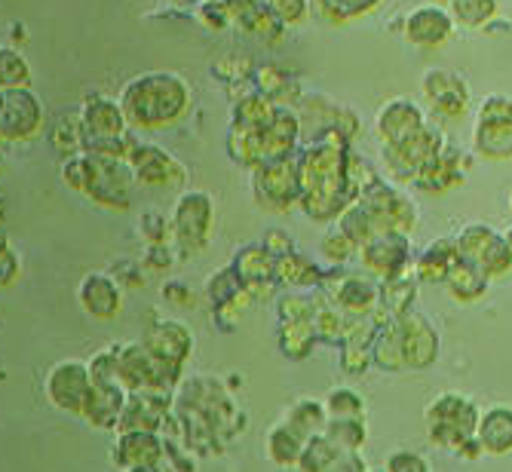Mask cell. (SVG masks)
I'll list each match as a JSON object with an SVG mask.
<instances>
[{
	"instance_id": "cell-1",
	"label": "cell",
	"mask_w": 512,
	"mask_h": 472,
	"mask_svg": "<svg viewBox=\"0 0 512 472\" xmlns=\"http://www.w3.org/2000/svg\"><path fill=\"white\" fill-rule=\"evenodd\" d=\"M378 129L387 138V145H402L417 132H424V114L408 99H393L378 114Z\"/></svg>"
},
{
	"instance_id": "cell-2",
	"label": "cell",
	"mask_w": 512,
	"mask_h": 472,
	"mask_svg": "<svg viewBox=\"0 0 512 472\" xmlns=\"http://www.w3.org/2000/svg\"><path fill=\"white\" fill-rule=\"evenodd\" d=\"M454 34V19L439 7H417L405 19V37L414 46H439Z\"/></svg>"
},
{
	"instance_id": "cell-3",
	"label": "cell",
	"mask_w": 512,
	"mask_h": 472,
	"mask_svg": "<svg viewBox=\"0 0 512 472\" xmlns=\"http://www.w3.org/2000/svg\"><path fill=\"white\" fill-rule=\"evenodd\" d=\"M424 92L445 117H460V111L467 108V96H470L467 83L448 71H430L424 77Z\"/></svg>"
},
{
	"instance_id": "cell-4",
	"label": "cell",
	"mask_w": 512,
	"mask_h": 472,
	"mask_svg": "<svg viewBox=\"0 0 512 472\" xmlns=\"http://www.w3.org/2000/svg\"><path fill=\"white\" fill-rule=\"evenodd\" d=\"M50 396L56 405L68 408V411H80L89 402V377L80 365L68 362L59 365L50 377Z\"/></svg>"
},
{
	"instance_id": "cell-5",
	"label": "cell",
	"mask_w": 512,
	"mask_h": 472,
	"mask_svg": "<svg viewBox=\"0 0 512 472\" xmlns=\"http://www.w3.org/2000/svg\"><path fill=\"white\" fill-rule=\"evenodd\" d=\"M476 145L485 157H512V120L479 123Z\"/></svg>"
},
{
	"instance_id": "cell-6",
	"label": "cell",
	"mask_w": 512,
	"mask_h": 472,
	"mask_svg": "<svg viewBox=\"0 0 512 472\" xmlns=\"http://www.w3.org/2000/svg\"><path fill=\"white\" fill-rule=\"evenodd\" d=\"M482 442L491 451H509L512 448V411L494 408L482 420Z\"/></svg>"
},
{
	"instance_id": "cell-7",
	"label": "cell",
	"mask_w": 512,
	"mask_h": 472,
	"mask_svg": "<svg viewBox=\"0 0 512 472\" xmlns=\"http://www.w3.org/2000/svg\"><path fill=\"white\" fill-rule=\"evenodd\" d=\"M494 13H497V0H451V19L467 28L488 25Z\"/></svg>"
},
{
	"instance_id": "cell-8",
	"label": "cell",
	"mask_w": 512,
	"mask_h": 472,
	"mask_svg": "<svg viewBox=\"0 0 512 472\" xmlns=\"http://www.w3.org/2000/svg\"><path fill=\"white\" fill-rule=\"evenodd\" d=\"M83 301L96 316H108L117 307V295H114V289L108 286V282H105V289L99 292V276H92L89 282H83Z\"/></svg>"
},
{
	"instance_id": "cell-9",
	"label": "cell",
	"mask_w": 512,
	"mask_h": 472,
	"mask_svg": "<svg viewBox=\"0 0 512 472\" xmlns=\"http://www.w3.org/2000/svg\"><path fill=\"white\" fill-rule=\"evenodd\" d=\"M494 120H512V102L503 96H488L479 108V123H494Z\"/></svg>"
},
{
	"instance_id": "cell-10",
	"label": "cell",
	"mask_w": 512,
	"mask_h": 472,
	"mask_svg": "<svg viewBox=\"0 0 512 472\" xmlns=\"http://www.w3.org/2000/svg\"><path fill=\"white\" fill-rule=\"evenodd\" d=\"M387 472H430L424 457L414 451H396L387 463Z\"/></svg>"
},
{
	"instance_id": "cell-11",
	"label": "cell",
	"mask_w": 512,
	"mask_h": 472,
	"mask_svg": "<svg viewBox=\"0 0 512 472\" xmlns=\"http://www.w3.org/2000/svg\"><path fill=\"white\" fill-rule=\"evenodd\" d=\"M135 472H157V469H151V466H138Z\"/></svg>"
}]
</instances>
